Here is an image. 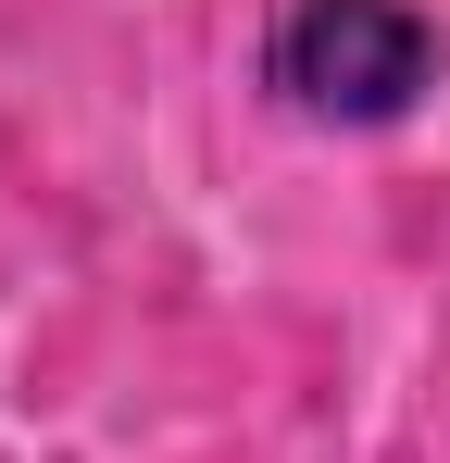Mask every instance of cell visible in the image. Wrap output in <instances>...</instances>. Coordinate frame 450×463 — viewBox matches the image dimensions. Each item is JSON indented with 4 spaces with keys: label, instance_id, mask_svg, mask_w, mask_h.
<instances>
[{
    "label": "cell",
    "instance_id": "1",
    "mask_svg": "<svg viewBox=\"0 0 450 463\" xmlns=\"http://www.w3.org/2000/svg\"><path fill=\"white\" fill-rule=\"evenodd\" d=\"M450 38L413 0H276L263 25V88L300 126H400L438 88Z\"/></svg>",
    "mask_w": 450,
    "mask_h": 463
}]
</instances>
